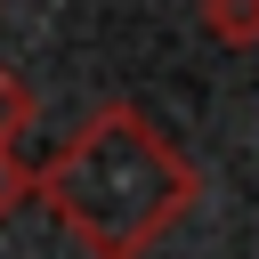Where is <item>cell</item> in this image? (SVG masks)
<instances>
[{"mask_svg":"<svg viewBox=\"0 0 259 259\" xmlns=\"http://www.w3.org/2000/svg\"><path fill=\"white\" fill-rule=\"evenodd\" d=\"M32 194L49 202V219L89 251V259H146L202 194V170L178 154V138L113 97L97 113H81V130L57 146V162L32 178Z\"/></svg>","mask_w":259,"mask_h":259,"instance_id":"6da1fadb","label":"cell"},{"mask_svg":"<svg viewBox=\"0 0 259 259\" xmlns=\"http://www.w3.org/2000/svg\"><path fill=\"white\" fill-rule=\"evenodd\" d=\"M202 24H210V40L251 49L259 40V0H202Z\"/></svg>","mask_w":259,"mask_h":259,"instance_id":"7a4b0ae2","label":"cell"},{"mask_svg":"<svg viewBox=\"0 0 259 259\" xmlns=\"http://www.w3.org/2000/svg\"><path fill=\"white\" fill-rule=\"evenodd\" d=\"M24 130H32V81H24L16 65H0V154H8Z\"/></svg>","mask_w":259,"mask_h":259,"instance_id":"3957f363","label":"cell"},{"mask_svg":"<svg viewBox=\"0 0 259 259\" xmlns=\"http://www.w3.org/2000/svg\"><path fill=\"white\" fill-rule=\"evenodd\" d=\"M24 194H32V170H24L16 154H0V219H8V210H16Z\"/></svg>","mask_w":259,"mask_h":259,"instance_id":"277c9868","label":"cell"}]
</instances>
